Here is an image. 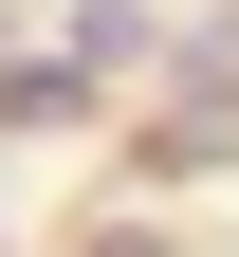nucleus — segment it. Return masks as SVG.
Listing matches in <instances>:
<instances>
[{
    "mask_svg": "<svg viewBox=\"0 0 239 257\" xmlns=\"http://www.w3.org/2000/svg\"><path fill=\"white\" fill-rule=\"evenodd\" d=\"M0 110H74V74H37V55H19V0H0Z\"/></svg>",
    "mask_w": 239,
    "mask_h": 257,
    "instance_id": "1",
    "label": "nucleus"
},
{
    "mask_svg": "<svg viewBox=\"0 0 239 257\" xmlns=\"http://www.w3.org/2000/svg\"><path fill=\"white\" fill-rule=\"evenodd\" d=\"M92 257H166V239H147V220H92Z\"/></svg>",
    "mask_w": 239,
    "mask_h": 257,
    "instance_id": "2",
    "label": "nucleus"
}]
</instances>
